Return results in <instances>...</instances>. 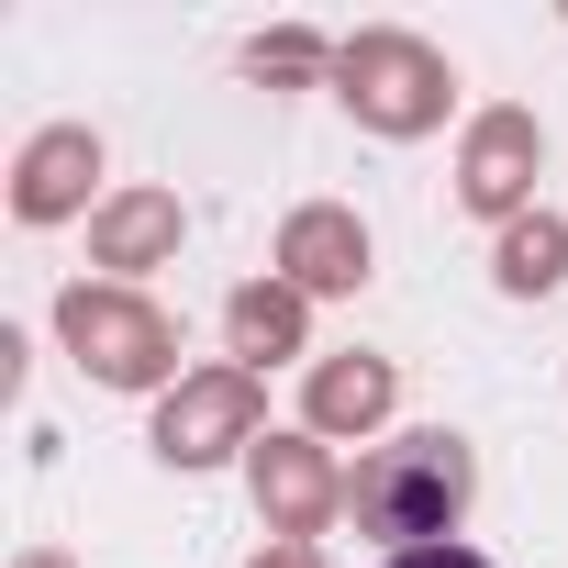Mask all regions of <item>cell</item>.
<instances>
[{"label":"cell","instance_id":"1","mask_svg":"<svg viewBox=\"0 0 568 568\" xmlns=\"http://www.w3.org/2000/svg\"><path fill=\"white\" fill-rule=\"evenodd\" d=\"M346 501H357L368 535H390V546L413 557V546H435V535L468 513V446H457V435H402V446H379V457L357 468Z\"/></svg>","mask_w":568,"mask_h":568},{"label":"cell","instance_id":"2","mask_svg":"<svg viewBox=\"0 0 568 568\" xmlns=\"http://www.w3.org/2000/svg\"><path fill=\"white\" fill-rule=\"evenodd\" d=\"M346 101L368 123H390V134H424L446 112V68L424 45H402V34H368V45H346Z\"/></svg>","mask_w":568,"mask_h":568},{"label":"cell","instance_id":"3","mask_svg":"<svg viewBox=\"0 0 568 568\" xmlns=\"http://www.w3.org/2000/svg\"><path fill=\"white\" fill-rule=\"evenodd\" d=\"M68 346L101 368V379H123V390H145V379H168V324L145 313V302H123V291H68Z\"/></svg>","mask_w":568,"mask_h":568},{"label":"cell","instance_id":"4","mask_svg":"<svg viewBox=\"0 0 568 568\" xmlns=\"http://www.w3.org/2000/svg\"><path fill=\"white\" fill-rule=\"evenodd\" d=\"M245 424H256V390H245V379H190V390L156 413V446H168L179 468H201V457L245 446Z\"/></svg>","mask_w":568,"mask_h":568},{"label":"cell","instance_id":"5","mask_svg":"<svg viewBox=\"0 0 568 568\" xmlns=\"http://www.w3.org/2000/svg\"><path fill=\"white\" fill-rule=\"evenodd\" d=\"M256 501L278 513V535H313L324 501H335V479H324L313 446H256Z\"/></svg>","mask_w":568,"mask_h":568},{"label":"cell","instance_id":"6","mask_svg":"<svg viewBox=\"0 0 568 568\" xmlns=\"http://www.w3.org/2000/svg\"><path fill=\"white\" fill-rule=\"evenodd\" d=\"M524 168H535V123H524V112H490L479 145H468V201H479V212H513V201H524Z\"/></svg>","mask_w":568,"mask_h":568},{"label":"cell","instance_id":"7","mask_svg":"<svg viewBox=\"0 0 568 568\" xmlns=\"http://www.w3.org/2000/svg\"><path fill=\"white\" fill-rule=\"evenodd\" d=\"M291 278H302V291H346V278H368V234L346 212H302L291 223Z\"/></svg>","mask_w":568,"mask_h":568},{"label":"cell","instance_id":"8","mask_svg":"<svg viewBox=\"0 0 568 568\" xmlns=\"http://www.w3.org/2000/svg\"><path fill=\"white\" fill-rule=\"evenodd\" d=\"M90 179H101V145H90V134H45V145L23 156V212L57 223V212H79Z\"/></svg>","mask_w":568,"mask_h":568},{"label":"cell","instance_id":"9","mask_svg":"<svg viewBox=\"0 0 568 568\" xmlns=\"http://www.w3.org/2000/svg\"><path fill=\"white\" fill-rule=\"evenodd\" d=\"M557 278H568V234L535 212V223H513L501 234V291H557Z\"/></svg>","mask_w":568,"mask_h":568},{"label":"cell","instance_id":"10","mask_svg":"<svg viewBox=\"0 0 568 568\" xmlns=\"http://www.w3.org/2000/svg\"><path fill=\"white\" fill-rule=\"evenodd\" d=\"M168 234H179V201H123V212H101V267H145Z\"/></svg>","mask_w":568,"mask_h":568},{"label":"cell","instance_id":"11","mask_svg":"<svg viewBox=\"0 0 568 568\" xmlns=\"http://www.w3.org/2000/svg\"><path fill=\"white\" fill-rule=\"evenodd\" d=\"M368 413H390V368H379V357L313 379V424H368Z\"/></svg>","mask_w":568,"mask_h":568},{"label":"cell","instance_id":"12","mask_svg":"<svg viewBox=\"0 0 568 568\" xmlns=\"http://www.w3.org/2000/svg\"><path fill=\"white\" fill-rule=\"evenodd\" d=\"M291 335H302V302H291V291H245V302H234V346H245V357L291 346Z\"/></svg>","mask_w":568,"mask_h":568},{"label":"cell","instance_id":"13","mask_svg":"<svg viewBox=\"0 0 568 568\" xmlns=\"http://www.w3.org/2000/svg\"><path fill=\"white\" fill-rule=\"evenodd\" d=\"M390 568H490V557H468V546H413V557H390Z\"/></svg>","mask_w":568,"mask_h":568},{"label":"cell","instance_id":"14","mask_svg":"<svg viewBox=\"0 0 568 568\" xmlns=\"http://www.w3.org/2000/svg\"><path fill=\"white\" fill-rule=\"evenodd\" d=\"M256 568H313V535H278V557H256Z\"/></svg>","mask_w":568,"mask_h":568}]
</instances>
